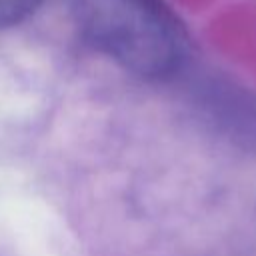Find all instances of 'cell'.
Segmentation results:
<instances>
[{
	"label": "cell",
	"instance_id": "6da1fadb",
	"mask_svg": "<svg viewBox=\"0 0 256 256\" xmlns=\"http://www.w3.org/2000/svg\"><path fill=\"white\" fill-rule=\"evenodd\" d=\"M86 38L142 78H166L182 60L180 24L160 0H74Z\"/></svg>",
	"mask_w": 256,
	"mask_h": 256
},
{
	"label": "cell",
	"instance_id": "7a4b0ae2",
	"mask_svg": "<svg viewBox=\"0 0 256 256\" xmlns=\"http://www.w3.org/2000/svg\"><path fill=\"white\" fill-rule=\"evenodd\" d=\"M42 0H0V26H10L30 16Z\"/></svg>",
	"mask_w": 256,
	"mask_h": 256
}]
</instances>
